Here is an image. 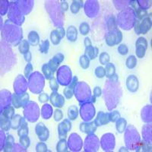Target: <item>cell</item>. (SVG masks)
<instances>
[{"mask_svg": "<svg viewBox=\"0 0 152 152\" xmlns=\"http://www.w3.org/2000/svg\"><path fill=\"white\" fill-rule=\"evenodd\" d=\"M21 128L18 129V134L20 137L24 136V135H28V125H27V123L25 122L24 119L23 118L22 122L21 123Z\"/></svg>", "mask_w": 152, "mask_h": 152, "instance_id": "obj_19", "label": "cell"}, {"mask_svg": "<svg viewBox=\"0 0 152 152\" xmlns=\"http://www.w3.org/2000/svg\"><path fill=\"white\" fill-rule=\"evenodd\" d=\"M95 75L98 78H103L106 76L105 69L103 66H98L95 69Z\"/></svg>", "mask_w": 152, "mask_h": 152, "instance_id": "obj_28", "label": "cell"}, {"mask_svg": "<svg viewBox=\"0 0 152 152\" xmlns=\"http://www.w3.org/2000/svg\"><path fill=\"white\" fill-rule=\"evenodd\" d=\"M79 128L80 130H81L82 132L87 133V134H91V133L94 132L97 130V124L95 123V122L94 121L90 123H81Z\"/></svg>", "mask_w": 152, "mask_h": 152, "instance_id": "obj_6", "label": "cell"}, {"mask_svg": "<svg viewBox=\"0 0 152 152\" xmlns=\"http://www.w3.org/2000/svg\"><path fill=\"white\" fill-rule=\"evenodd\" d=\"M39 100L40 103H47L49 100V96L46 93L41 94L39 96Z\"/></svg>", "mask_w": 152, "mask_h": 152, "instance_id": "obj_38", "label": "cell"}, {"mask_svg": "<svg viewBox=\"0 0 152 152\" xmlns=\"http://www.w3.org/2000/svg\"><path fill=\"white\" fill-rule=\"evenodd\" d=\"M39 47H40L39 50H40V52L41 53L47 54L48 53L49 48H50V42H49L48 40H43V41H41Z\"/></svg>", "mask_w": 152, "mask_h": 152, "instance_id": "obj_25", "label": "cell"}, {"mask_svg": "<svg viewBox=\"0 0 152 152\" xmlns=\"http://www.w3.org/2000/svg\"><path fill=\"white\" fill-rule=\"evenodd\" d=\"M50 38L53 45H58L60 43L61 40H62V37H61L60 34H59L56 29H54L51 31Z\"/></svg>", "mask_w": 152, "mask_h": 152, "instance_id": "obj_10", "label": "cell"}, {"mask_svg": "<svg viewBox=\"0 0 152 152\" xmlns=\"http://www.w3.org/2000/svg\"><path fill=\"white\" fill-rule=\"evenodd\" d=\"M36 134L37 135L38 138L40 139L41 142L47 141L50 135L48 129L44 126V124L42 123H38L36 126Z\"/></svg>", "mask_w": 152, "mask_h": 152, "instance_id": "obj_4", "label": "cell"}, {"mask_svg": "<svg viewBox=\"0 0 152 152\" xmlns=\"http://www.w3.org/2000/svg\"><path fill=\"white\" fill-rule=\"evenodd\" d=\"M80 66L83 69H87L90 66V59L85 55H82L79 59Z\"/></svg>", "mask_w": 152, "mask_h": 152, "instance_id": "obj_23", "label": "cell"}, {"mask_svg": "<svg viewBox=\"0 0 152 152\" xmlns=\"http://www.w3.org/2000/svg\"><path fill=\"white\" fill-rule=\"evenodd\" d=\"M126 67L129 69H135L137 66V58L134 55H131L127 58L126 61Z\"/></svg>", "mask_w": 152, "mask_h": 152, "instance_id": "obj_15", "label": "cell"}, {"mask_svg": "<svg viewBox=\"0 0 152 152\" xmlns=\"http://www.w3.org/2000/svg\"><path fill=\"white\" fill-rule=\"evenodd\" d=\"M98 53L99 50L97 47L91 46V47H88L85 48V55L87 56L90 60H93V59H95L97 58V56H98Z\"/></svg>", "mask_w": 152, "mask_h": 152, "instance_id": "obj_7", "label": "cell"}, {"mask_svg": "<svg viewBox=\"0 0 152 152\" xmlns=\"http://www.w3.org/2000/svg\"><path fill=\"white\" fill-rule=\"evenodd\" d=\"M78 82V78L77 77H74L73 81H72V83L69 85L68 88H66L64 91V94L67 99H71L73 96V91L75 87L76 84Z\"/></svg>", "mask_w": 152, "mask_h": 152, "instance_id": "obj_8", "label": "cell"}, {"mask_svg": "<svg viewBox=\"0 0 152 152\" xmlns=\"http://www.w3.org/2000/svg\"><path fill=\"white\" fill-rule=\"evenodd\" d=\"M14 108L9 106V107L4 108L3 112L1 113V115H2V116H5V118H7V119H12L13 116H14Z\"/></svg>", "mask_w": 152, "mask_h": 152, "instance_id": "obj_20", "label": "cell"}, {"mask_svg": "<svg viewBox=\"0 0 152 152\" xmlns=\"http://www.w3.org/2000/svg\"><path fill=\"white\" fill-rule=\"evenodd\" d=\"M49 81H50V87L51 91H57L58 89H59V85H58V82L56 81V78L55 77H53Z\"/></svg>", "mask_w": 152, "mask_h": 152, "instance_id": "obj_32", "label": "cell"}, {"mask_svg": "<svg viewBox=\"0 0 152 152\" xmlns=\"http://www.w3.org/2000/svg\"><path fill=\"white\" fill-rule=\"evenodd\" d=\"M84 45H85V48L88 47H91L92 46V43H91V40L89 37H85V40H84Z\"/></svg>", "mask_w": 152, "mask_h": 152, "instance_id": "obj_41", "label": "cell"}, {"mask_svg": "<svg viewBox=\"0 0 152 152\" xmlns=\"http://www.w3.org/2000/svg\"><path fill=\"white\" fill-rule=\"evenodd\" d=\"M24 59H25V61L28 62H30L31 61V59H32V56H31V53L30 52L27 53L26 54H24Z\"/></svg>", "mask_w": 152, "mask_h": 152, "instance_id": "obj_43", "label": "cell"}, {"mask_svg": "<svg viewBox=\"0 0 152 152\" xmlns=\"http://www.w3.org/2000/svg\"><path fill=\"white\" fill-rule=\"evenodd\" d=\"M47 65H48L49 67L50 68V69H51L53 72H55L57 70V69H58V67H59V62H57L56 59H54L53 58L52 59H50V60L49 61Z\"/></svg>", "mask_w": 152, "mask_h": 152, "instance_id": "obj_30", "label": "cell"}, {"mask_svg": "<svg viewBox=\"0 0 152 152\" xmlns=\"http://www.w3.org/2000/svg\"><path fill=\"white\" fill-rule=\"evenodd\" d=\"M68 116L70 120H75L78 116V109L75 106H72L68 110Z\"/></svg>", "mask_w": 152, "mask_h": 152, "instance_id": "obj_24", "label": "cell"}, {"mask_svg": "<svg viewBox=\"0 0 152 152\" xmlns=\"http://www.w3.org/2000/svg\"><path fill=\"white\" fill-rule=\"evenodd\" d=\"M101 94H102V90L100 87L97 86L94 88V96L95 97H99L101 96Z\"/></svg>", "mask_w": 152, "mask_h": 152, "instance_id": "obj_39", "label": "cell"}, {"mask_svg": "<svg viewBox=\"0 0 152 152\" xmlns=\"http://www.w3.org/2000/svg\"><path fill=\"white\" fill-rule=\"evenodd\" d=\"M123 40V34L117 28L110 31V32L106 35V43L109 47L117 45Z\"/></svg>", "mask_w": 152, "mask_h": 152, "instance_id": "obj_2", "label": "cell"}, {"mask_svg": "<svg viewBox=\"0 0 152 152\" xmlns=\"http://www.w3.org/2000/svg\"><path fill=\"white\" fill-rule=\"evenodd\" d=\"M62 117H63V113H62V110H60L59 109L56 110L53 115V118L54 119H55V121L56 122L60 121L61 119H62Z\"/></svg>", "mask_w": 152, "mask_h": 152, "instance_id": "obj_36", "label": "cell"}, {"mask_svg": "<svg viewBox=\"0 0 152 152\" xmlns=\"http://www.w3.org/2000/svg\"><path fill=\"white\" fill-rule=\"evenodd\" d=\"M108 117H109L110 121L115 123L120 118V114H119L118 111H113V112L110 113H108Z\"/></svg>", "mask_w": 152, "mask_h": 152, "instance_id": "obj_31", "label": "cell"}, {"mask_svg": "<svg viewBox=\"0 0 152 152\" xmlns=\"http://www.w3.org/2000/svg\"><path fill=\"white\" fill-rule=\"evenodd\" d=\"M110 60V56L106 52L102 53L99 56V61H100V64L107 65V63H109Z\"/></svg>", "mask_w": 152, "mask_h": 152, "instance_id": "obj_26", "label": "cell"}, {"mask_svg": "<svg viewBox=\"0 0 152 152\" xmlns=\"http://www.w3.org/2000/svg\"><path fill=\"white\" fill-rule=\"evenodd\" d=\"M82 6H83V1H81V0L73 1L70 6V10L72 14H77L81 9V8H82Z\"/></svg>", "mask_w": 152, "mask_h": 152, "instance_id": "obj_14", "label": "cell"}, {"mask_svg": "<svg viewBox=\"0 0 152 152\" xmlns=\"http://www.w3.org/2000/svg\"><path fill=\"white\" fill-rule=\"evenodd\" d=\"M151 28V16L148 15L142 20H136L134 24V30L136 34H146Z\"/></svg>", "mask_w": 152, "mask_h": 152, "instance_id": "obj_1", "label": "cell"}, {"mask_svg": "<svg viewBox=\"0 0 152 152\" xmlns=\"http://www.w3.org/2000/svg\"><path fill=\"white\" fill-rule=\"evenodd\" d=\"M32 69H33V67H32V65L28 62V64L27 65L26 67H25V69H24V75L26 78H28L30 75V74L32 72Z\"/></svg>", "mask_w": 152, "mask_h": 152, "instance_id": "obj_37", "label": "cell"}, {"mask_svg": "<svg viewBox=\"0 0 152 152\" xmlns=\"http://www.w3.org/2000/svg\"><path fill=\"white\" fill-rule=\"evenodd\" d=\"M105 72H106V77L110 79L113 78L115 75H116V67L113 63H107L106 65L105 68Z\"/></svg>", "mask_w": 152, "mask_h": 152, "instance_id": "obj_11", "label": "cell"}, {"mask_svg": "<svg viewBox=\"0 0 152 152\" xmlns=\"http://www.w3.org/2000/svg\"><path fill=\"white\" fill-rule=\"evenodd\" d=\"M67 36L68 40L71 42H75L77 40V37H78V32L76 30L75 27L74 26H69L67 29Z\"/></svg>", "mask_w": 152, "mask_h": 152, "instance_id": "obj_9", "label": "cell"}, {"mask_svg": "<svg viewBox=\"0 0 152 152\" xmlns=\"http://www.w3.org/2000/svg\"><path fill=\"white\" fill-rule=\"evenodd\" d=\"M22 119L23 118L20 115H16L15 116H13V118L11 119V128L13 129H17L19 126H21Z\"/></svg>", "mask_w": 152, "mask_h": 152, "instance_id": "obj_16", "label": "cell"}, {"mask_svg": "<svg viewBox=\"0 0 152 152\" xmlns=\"http://www.w3.org/2000/svg\"><path fill=\"white\" fill-rule=\"evenodd\" d=\"M79 31L82 35H87L88 32H89V31H90V27H89L88 23H81V24H80Z\"/></svg>", "mask_w": 152, "mask_h": 152, "instance_id": "obj_29", "label": "cell"}, {"mask_svg": "<svg viewBox=\"0 0 152 152\" xmlns=\"http://www.w3.org/2000/svg\"><path fill=\"white\" fill-rule=\"evenodd\" d=\"M29 43L26 40H24L20 43V45L18 47V50L21 54L24 55V54H26L27 53L29 52Z\"/></svg>", "mask_w": 152, "mask_h": 152, "instance_id": "obj_22", "label": "cell"}, {"mask_svg": "<svg viewBox=\"0 0 152 152\" xmlns=\"http://www.w3.org/2000/svg\"><path fill=\"white\" fill-rule=\"evenodd\" d=\"M28 40L32 45L37 46L40 42V36L37 34V32L32 31L28 34Z\"/></svg>", "mask_w": 152, "mask_h": 152, "instance_id": "obj_12", "label": "cell"}, {"mask_svg": "<svg viewBox=\"0 0 152 152\" xmlns=\"http://www.w3.org/2000/svg\"><path fill=\"white\" fill-rule=\"evenodd\" d=\"M148 49V41L143 37H141L135 42V53L138 58L142 59L145 56Z\"/></svg>", "mask_w": 152, "mask_h": 152, "instance_id": "obj_3", "label": "cell"}, {"mask_svg": "<svg viewBox=\"0 0 152 152\" xmlns=\"http://www.w3.org/2000/svg\"><path fill=\"white\" fill-rule=\"evenodd\" d=\"M42 72H43V75L45 76L46 79L50 81L51 78L53 77V72L50 69V68L49 67V66L47 64H44L42 66Z\"/></svg>", "mask_w": 152, "mask_h": 152, "instance_id": "obj_17", "label": "cell"}, {"mask_svg": "<svg viewBox=\"0 0 152 152\" xmlns=\"http://www.w3.org/2000/svg\"><path fill=\"white\" fill-rule=\"evenodd\" d=\"M56 151L59 152H66L68 151L67 142L65 138H60L59 142L57 143Z\"/></svg>", "mask_w": 152, "mask_h": 152, "instance_id": "obj_18", "label": "cell"}, {"mask_svg": "<svg viewBox=\"0 0 152 152\" xmlns=\"http://www.w3.org/2000/svg\"><path fill=\"white\" fill-rule=\"evenodd\" d=\"M118 53L122 56H126L129 53L128 47L125 44H120L118 47Z\"/></svg>", "mask_w": 152, "mask_h": 152, "instance_id": "obj_34", "label": "cell"}, {"mask_svg": "<svg viewBox=\"0 0 152 152\" xmlns=\"http://www.w3.org/2000/svg\"><path fill=\"white\" fill-rule=\"evenodd\" d=\"M47 146L45 143L43 142H40L36 146V151L37 152H45L47 151Z\"/></svg>", "mask_w": 152, "mask_h": 152, "instance_id": "obj_35", "label": "cell"}, {"mask_svg": "<svg viewBox=\"0 0 152 152\" xmlns=\"http://www.w3.org/2000/svg\"><path fill=\"white\" fill-rule=\"evenodd\" d=\"M126 123H126V121L124 119H123V118H119V119H118L116 125V130H117L118 132L122 133L124 132L125 129H126Z\"/></svg>", "mask_w": 152, "mask_h": 152, "instance_id": "obj_21", "label": "cell"}, {"mask_svg": "<svg viewBox=\"0 0 152 152\" xmlns=\"http://www.w3.org/2000/svg\"><path fill=\"white\" fill-rule=\"evenodd\" d=\"M20 143L24 145L25 148H28L31 145V141L28 135H24V136L20 137Z\"/></svg>", "mask_w": 152, "mask_h": 152, "instance_id": "obj_33", "label": "cell"}, {"mask_svg": "<svg viewBox=\"0 0 152 152\" xmlns=\"http://www.w3.org/2000/svg\"><path fill=\"white\" fill-rule=\"evenodd\" d=\"M126 85L129 91L135 92L138 91L139 86L138 78L135 75H129L126 80Z\"/></svg>", "mask_w": 152, "mask_h": 152, "instance_id": "obj_5", "label": "cell"}, {"mask_svg": "<svg viewBox=\"0 0 152 152\" xmlns=\"http://www.w3.org/2000/svg\"><path fill=\"white\" fill-rule=\"evenodd\" d=\"M134 10L135 12V15H136L137 17V20L138 21H141L142 19L144 18L145 17L148 15V12L147 9H144V8L141 7V6H138V7H135L134 8Z\"/></svg>", "mask_w": 152, "mask_h": 152, "instance_id": "obj_13", "label": "cell"}, {"mask_svg": "<svg viewBox=\"0 0 152 152\" xmlns=\"http://www.w3.org/2000/svg\"><path fill=\"white\" fill-rule=\"evenodd\" d=\"M60 8L62 9V12H66L69 9V4L67 3V2L64 1V2H62L60 5Z\"/></svg>", "mask_w": 152, "mask_h": 152, "instance_id": "obj_40", "label": "cell"}, {"mask_svg": "<svg viewBox=\"0 0 152 152\" xmlns=\"http://www.w3.org/2000/svg\"><path fill=\"white\" fill-rule=\"evenodd\" d=\"M14 145V138L12 135H8L7 140H6V145L7 147H5L4 151H11L12 149V146Z\"/></svg>", "mask_w": 152, "mask_h": 152, "instance_id": "obj_27", "label": "cell"}, {"mask_svg": "<svg viewBox=\"0 0 152 152\" xmlns=\"http://www.w3.org/2000/svg\"><path fill=\"white\" fill-rule=\"evenodd\" d=\"M56 30L58 31V32H59V34H60L61 37H62V39L65 37V35H66V31H65V29L64 28H62V27H59V28H57Z\"/></svg>", "mask_w": 152, "mask_h": 152, "instance_id": "obj_42", "label": "cell"}]
</instances>
